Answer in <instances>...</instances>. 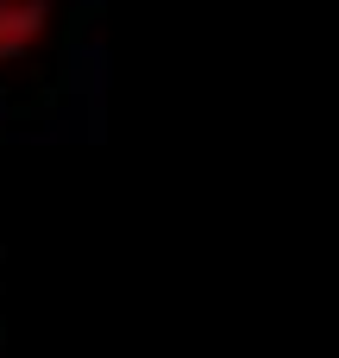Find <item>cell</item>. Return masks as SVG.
Returning a JSON list of instances; mask_svg holds the SVG:
<instances>
[{
  "instance_id": "6da1fadb",
  "label": "cell",
  "mask_w": 339,
  "mask_h": 358,
  "mask_svg": "<svg viewBox=\"0 0 339 358\" xmlns=\"http://www.w3.org/2000/svg\"><path fill=\"white\" fill-rule=\"evenodd\" d=\"M50 31V0H0V63H19Z\"/></svg>"
}]
</instances>
